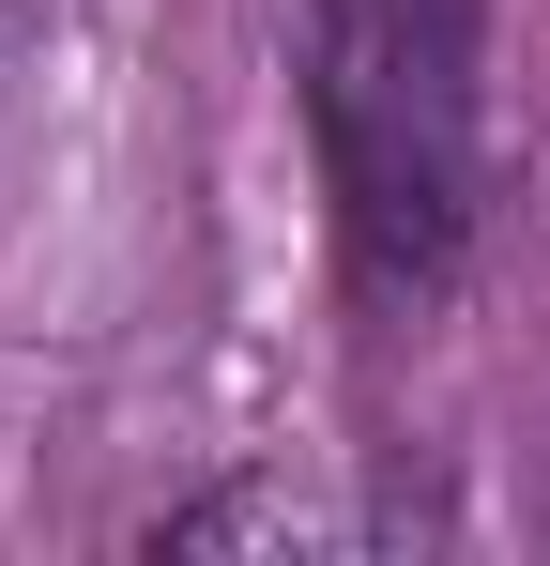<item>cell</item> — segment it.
<instances>
[{"label": "cell", "instance_id": "obj_2", "mask_svg": "<svg viewBox=\"0 0 550 566\" xmlns=\"http://www.w3.org/2000/svg\"><path fill=\"white\" fill-rule=\"evenodd\" d=\"M154 552H337V505H306V490H275V474H245V490H199V505H169L154 521Z\"/></svg>", "mask_w": 550, "mask_h": 566}, {"label": "cell", "instance_id": "obj_1", "mask_svg": "<svg viewBox=\"0 0 550 566\" xmlns=\"http://www.w3.org/2000/svg\"><path fill=\"white\" fill-rule=\"evenodd\" d=\"M306 123L367 291H444L489 199V0H306Z\"/></svg>", "mask_w": 550, "mask_h": 566}]
</instances>
